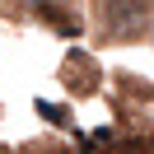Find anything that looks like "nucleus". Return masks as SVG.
<instances>
[{
  "mask_svg": "<svg viewBox=\"0 0 154 154\" xmlns=\"http://www.w3.org/2000/svg\"><path fill=\"white\" fill-rule=\"evenodd\" d=\"M154 23V0H98V28L112 42H135Z\"/></svg>",
  "mask_w": 154,
  "mask_h": 154,
  "instance_id": "1",
  "label": "nucleus"
},
{
  "mask_svg": "<svg viewBox=\"0 0 154 154\" xmlns=\"http://www.w3.org/2000/svg\"><path fill=\"white\" fill-rule=\"evenodd\" d=\"M61 84H66L75 98H89L98 84H103V70H98V61L89 56V51H70V56L61 61Z\"/></svg>",
  "mask_w": 154,
  "mask_h": 154,
  "instance_id": "2",
  "label": "nucleus"
},
{
  "mask_svg": "<svg viewBox=\"0 0 154 154\" xmlns=\"http://www.w3.org/2000/svg\"><path fill=\"white\" fill-rule=\"evenodd\" d=\"M23 5H28V14H33V19L51 23L61 38H79V19L66 10V0H23Z\"/></svg>",
  "mask_w": 154,
  "mask_h": 154,
  "instance_id": "3",
  "label": "nucleus"
},
{
  "mask_svg": "<svg viewBox=\"0 0 154 154\" xmlns=\"http://www.w3.org/2000/svg\"><path fill=\"white\" fill-rule=\"evenodd\" d=\"M33 154H70V149H66V145H56V149H51V145H38Z\"/></svg>",
  "mask_w": 154,
  "mask_h": 154,
  "instance_id": "4",
  "label": "nucleus"
}]
</instances>
